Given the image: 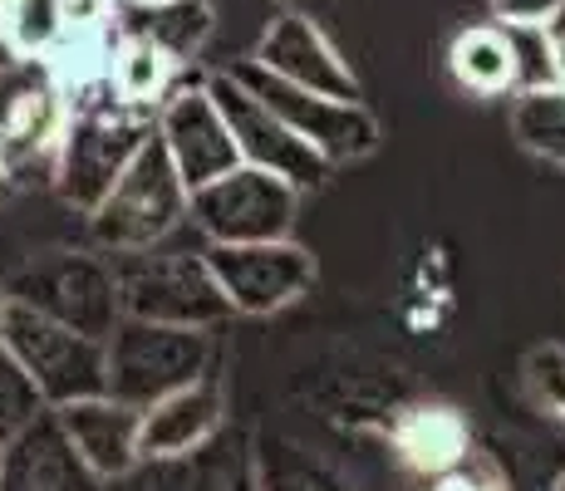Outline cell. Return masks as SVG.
I'll list each match as a JSON object with an SVG mask.
<instances>
[{"mask_svg": "<svg viewBox=\"0 0 565 491\" xmlns=\"http://www.w3.org/2000/svg\"><path fill=\"white\" fill-rule=\"evenodd\" d=\"M114 260V280H118V305L134 320H153V324H192V330H212L232 314V300L216 286L206 250L188 246H138V250H104Z\"/></svg>", "mask_w": 565, "mask_h": 491, "instance_id": "1", "label": "cell"}, {"mask_svg": "<svg viewBox=\"0 0 565 491\" xmlns=\"http://www.w3.org/2000/svg\"><path fill=\"white\" fill-rule=\"evenodd\" d=\"M153 128H158V108L124 104L118 94L70 108L60 148H54V178H50L54 192L74 212L89 216L104 202V192L118 182V172L128 168V158L153 138Z\"/></svg>", "mask_w": 565, "mask_h": 491, "instance_id": "2", "label": "cell"}, {"mask_svg": "<svg viewBox=\"0 0 565 491\" xmlns=\"http://www.w3.org/2000/svg\"><path fill=\"white\" fill-rule=\"evenodd\" d=\"M188 182L178 178L168 148L158 143V128L143 148L128 158L118 182L89 212V236L99 250H138L158 246L188 226Z\"/></svg>", "mask_w": 565, "mask_h": 491, "instance_id": "3", "label": "cell"}, {"mask_svg": "<svg viewBox=\"0 0 565 491\" xmlns=\"http://www.w3.org/2000/svg\"><path fill=\"white\" fill-rule=\"evenodd\" d=\"M108 354V393L118 403L143 413L148 403L198 384L212 369V334L192 324H153V320H124L104 340Z\"/></svg>", "mask_w": 565, "mask_h": 491, "instance_id": "4", "label": "cell"}, {"mask_svg": "<svg viewBox=\"0 0 565 491\" xmlns=\"http://www.w3.org/2000/svg\"><path fill=\"white\" fill-rule=\"evenodd\" d=\"M64 118H70V104L45 60L0 50V172L10 188L54 178Z\"/></svg>", "mask_w": 565, "mask_h": 491, "instance_id": "5", "label": "cell"}, {"mask_svg": "<svg viewBox=\"0 0 565 491\" xmlns=\"http://www.w3.org/2000/svg\"><path fill=\"white\" fill-rule=\"evenodd\" d=\"M0 290H6V300L30 305V310L50 314V320L70 324L79 334H94V340H108L114 324L124 320L114 260L104 250L99 256H89V250H54V256L20 266Z\"/></svg>", "mask_w": 565, "mask_h": 491, "instance_id": "6", "label": "cell"}, {"mask_svg": "<svg viewBox=\"0 0 565 491\" xmlns=\"http://www.w3.org/2000/svg\"><path fill=\"white\" fill-rule=\"evenodd\" d=\"M0 344L25 364V374L35 378V388L45 393L50 408H64L74 398H94L108 393V354L104 340L79 334L70 324L50 320V314L30 310V305H6L0 320Z\"/></svg>", "mask_w": 565, "mask_h": 491, "instance_id": "7", "label": "cell"}, {"mask_svg": "<svg viewBox=\"0 0 565 491\" xmlns=\"http://www.w3.org/2000/svg\"><path fill=\"white\" fill-rule=\"evenodd\" d=\"M300 192L276 172H260L252 162H236L232 172L202 182L188 196V222L216 246L242 242H280L296 226Z\"/></svg>", "mask_w": 565, "mask_h": 491, "instance_id": "8", "label": "cell"}, {"mask_svg": "<svg viewBox=\"0 0 565 491\" xmlns=\"http://www.w3.org/2000/svg\"><path fill=\"white\" fill-rule=\"evenodd\" d=\"M232 74L280 118V124L296 128V134L306 138V143L320 152L330 168L354 162V158H364V152L379 148V124H374V114H369L360 98L310 94V89H300V84L280 79V74L260 70L256 60L232 64Z\"/></svg>", "mask_w": 565, "mask_h": 491, "instance_id": "9", "label": "cell"}, {"mask_svg": "<svg viewBox=\"0 0 565 491\" xmlns=\"http://www.w3.org/2000/svg\"><path fill=\"white\" fill-rule=\"evenodd\" d=\"M206 94H212L216 108H222L242 162H252L260 172H276V178H286L296 192H310L330 178V162H324L290 124H280L232 70L206 74Z\"/></svg>", "mask_w": 565, "mask_h": 491, "instance_id": "10", "label": "cell"}, {"mask_svg": "<svg viewBox=\"0 0 565 491\" xmlns=\"http://www.w3.org/2000/svg\"><path fill=\"white\" fill-rule=\"evenodd\" d=\"M206 266H212L222 295L232 300V314H276L315 286V256L290 236L242 246L206 242Z\"/></svg>", "mask_w": 565, "mask_h": 491, "instance_id": "11", "label": "cell"}, {"mask_svg": "<svg viewBox=\"0 0 565 491\" xmlns=\"http://www.w3.org/2000/svg\"><path fill=\"white\" fill-rule=\"evenodd\" d=\"M158 143L168 148L172 168L188 182V192H198L202 182L222 178V172H232L236 162H242L222 108L206 94V79L178 84V89L158 104Z\"/></svg>", "mask_w": 565, "mask_h": 491, "instance_id": "12", "label": "cell"}, {"mask_svg": "<svg viewBox=\"0 0 565 491\" xmlns=\"http://www.w3.org/2000/svg\"><path fill=\"white\" fill-rule=\"evenodd\" d=\"M0 491H104V482L74 452L54 408H45L25 433L0 447Z\"/></svg>", "mask_w": 565, "mask_h": 491, "instance_id": "13", "label": "cell"}, {"mask_svg": "<svg viewBox=\"0 0 565 491\" xmlns=\"http://www.w3.org/2000/svg\"><path fill=\"white\" fill-rule=\"evenodd\" d=\"M256 64L280 79L300 84L310 94H330V98H360V79L350 74V64L340 60V50L324 40V30L306 15H280L266 25L256 45Z\"/></svg>", "mask_w": 565, "mask_h": 491, "instance_id": "14", "label": "cell"}, {"mask_svg": "<svg viewBox=\"0 0 565 491\" xmlns=\"http://www.w3.org/2000/svg\"><path fill=\"white\" fill-rule=\"evenodd\" d=\"M60 428L70 433L74 452L89 462V472L108 482L124 477L138 462V408L118 403L114 393H94V398H74L64 408H54Z\"/></svg>", "mask_w": 565, "mask_h": 491, "instance_id": "15", "label": "cell"}, {"mask_svg": "<svg viewBox=\"0 0 565 491\" xmlns=\"http://www.w3.org/2000/svg\"><path fill=\"white\" fill-rule=\"evenodd\" d=\"M222 428V393H216L212 378H198V384L168 393V398L148 403L138 413V457H192L198 447Z\"/></svg>", "mask_w": 565, "mask_h": 491, "instance_id": "16", "label": "cell"}, {"mask_svg": "<svg viewBox=\"0 0 565 491\" xmlns=\"http://www.w3.org/2000/svg\"><path fill=\"white\" fill-rule=\"evenodd\" d=\"M394 447L418 477H443L472 457V433L467 418L448 403H413L394 423Z\"/></svg>", "mask_w": 565, "mask_h": 491, "instance_id": "17", "label": "cell"}, {"mask_svg": "<svg viewBox=\"0 0 565 491\" xmlns=\"http://www.w3.org/2000/svg\"><path fill=\"white\" fill-rule=\"evenodd\" d=\"M448 70L452 79L462 84L467 94H512L521 89V70H516V45H512V30L507 25H472L452 40L448 50Z\"/></svg>", "mask_w": 565, "mask_h": 491, "instance_id": "18", "label": "cell"}, {"mask_svg": "<svg viewBox=\"0 0 565 491\" xmlns=\"http://www.w3.org/2000/svg\"><path fill=\"white\" fill-rule=\"evenodd\" d=\"M114 94L124 104H138V108H158L162 98L182 84V60L172 50H162L158 40L148 35H128L124 50L114 60V74H108Z\"/></svg>", "mask_w": 565, "mask_h": 491, "instance_id": "19", "label": "cell"}, {"mask_svg": "<svg viewBox=\"0 0 565 491\" xmlns=\"http://www.w3.org/2000/svg\"><path fill=\"white\" fill-rule=\"evenodd\" d=\"M512 134L526 152L565 168V84H541V89H516Z\"/></svg>", "mask_w": 565, "mask_h": 491, "instance_id": "20", "label": "cell"}, {"mask_svg": "<svg viewBox=\"0 0 565 491\" xmlns=\"http://www.w3.org/2000/svg\"><path fill=\"white\" fill-rule=\"evenodd\" d=\"M143 10H148V25L134 30V35L158 40V45L172 50L178 60H188V54L202 45L206 30H212V10H206L202 0H158V6H143Z\"/></svg>", "mask_w": 565, "mask_h": 491, "instance_id": "21", "label": "cell"}, {"mask_svg": "<svg viewBox=\"0 0 565 491\" xmlns=\"http://www.w3.org/2000/svg\"><path fill=\"white\" fill-rule=\"evenodd\" d=\"M45 408H50L45 393L35 388V378L25 374V364L0 344V447L15 438V433H25Z\"/></svg>", "mask_w": 565, "mask_h": 491, "instance_id": "22", "label": "cell"}, {"mask_svg": "<svg viewBox=\"0 0 565 491\" xmlns=\"http://www.w3.org/2000/svg\"><path fill=\"white\" fill-rule=\"evenodd\" d=\"M64 30V15H60V0H15L6 20H0V35H6V50L10 54H25V60H40L54 35Z\"/></svg>", "mask_w": 565, "mask_h": 491, "instance_id": "23", "label": "cell"}, {"mask_svg": "<svg viewBox=\"0 0 565 491\" xmlns=\"http://www.w3.org/2000/svg\"><path fill=\"white\" fill-rule=\"evenodd\" d=\"M526 384L536 393V403H546L551 413L565 418V349H536L526 364Z\"/></svg>", "mask_w": 565, "mask_h": 491, "instance_id": "24", "label": "cell"}, {"mask_svg": "<svg viewBox=\"0 0 565 491\" xmlns=\"http://www.w3.org/2000/svg\"><path fill=\"white\" fill-rule=\"evenodd\" d=\"M433 491H507V487H502V477H497L492 467H487L482 457L472 452L462 467H452V472L433 477Z\"/></svg>", "mask_w": 565, "mask_h": 491, "instance_id": "25", "label": "cell"}, {"mask_svg": "<svg viewBox=\"0 0 565 491\" xmlns=\"http://www.w3.org/2000/svg\"><path fill=\"white\" fill-rule=\"evenodd\" d=\"M561 10V0H492L497 25H546Z\"/></svg>", "mask_w": 565, "mask_h": 491, "instance_id": "26", "label": "cell"}, {"mask_svg": "<svg viewBox=\"0 0 565 491\" xmlns=\"http://www.w3.org/2000/svg\"><path fill=\"white\" fill-rule=\"evenodd\" d=\"M546 35H565V0H561V10H556V15L546 20Z\"/></svg>", "mask_w": 565, "mask_h": 491, "instance_id": "27", "label": "cell"}, {"mask_svg": "<svg viewBox=\"0 0 565 491\" xmlns=\"http://www.w3.org/2000/svg\"><path fill=\"white\" fill-rule=\"evenodd\" d=\"M10 10H15V0H0V20H6V15H10Z\"/></svg>", "mask_w": 565, "mask_h": 491, "instance_id": "28", "label": "cell"}, {"mask_svg": "<svg viewBox=\"0 0 565 491\" xmlns=\"http://www.w3.org/2000/svg\"><path fill=\"white\" fill-rule=\"evenodd\" d=\"M6 305H10V300H6V290H0V320H6Z\"/></svg>", "mask_w": 565, "mask_h": 491, "instance_id": "29", "label": "cell"}, {"mask_svg": "<svg viewBox=\"0 0 565 491\" xmlns=\"http://www.w3.org/2000/svg\"><path fill=\"white\" fill-rule=\"evenodd\" d=\"M10 192V182H6V172H0V196H6Z\"/></svg>", "mask_w": 565, "mask_h": 491, "instance_id": "30", "label": "cell"}, {"mask_svg": "<svg viewBox=\"0 0 565 491\" xmlns=\"http://www.w3.org/2000/svg\"><path fill=\"white\" fill-rule=\"evenodd\" d=\"M128 6H158V0H128Z\"/></svg>", "mask_w": 565, "mask_h": 491, "instance_id": "31", "label": "cell"}, {"mask_svg": "<svg viewBox=\"0 0 565 491\" xmlns=\"http://www.w3.org/2000/svg\"><path fill=\"white\" fill-rule=\"evenodd\" d=\"M556 491H565V477H561V487H556Z\"/></svg>", "mask_w": 565, "mask_h": 491, "instance_id": "32", "label": "cell"}]
</instances>
